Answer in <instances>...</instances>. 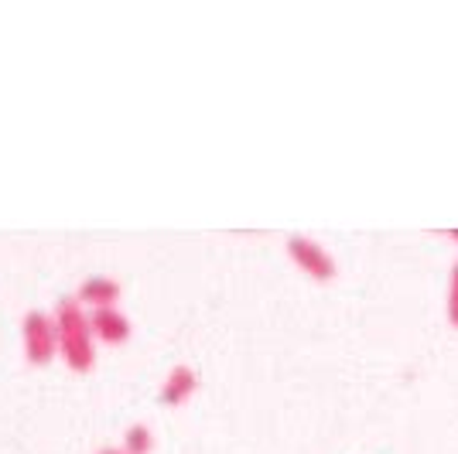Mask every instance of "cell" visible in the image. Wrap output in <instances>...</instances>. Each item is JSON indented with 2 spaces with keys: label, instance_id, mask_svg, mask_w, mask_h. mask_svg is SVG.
Returning <instances> with one entry per match:
<instances>
[{
  "label": "cell",
  "instance_id": "1",
  "mask_svg": "<svg viewBox=\"0 0 458 454\" xmlns=\"http://www.w3.org/2000/svg\"><path fill=\"white\" fill-rule=\"evenodd\" d=\"M58 324V356L72 373H89L96 366V335L89 324V311L76 298H62L55 304Z\"/></svg>",
  "mask_w": 458,
  "mask_h": 454
},
{
  "label": "cell",
  "instance_id": "2",
  "mask_svg": "<svg viewBox=\"0 0 458 454\" xmlns=\"http://www.w3.org/2000/svg\"><path fill=\"white\" fill-rule=\"evenodd\" d=\"M21 341H24V359L28 366H48L58 356V324L48 311H24L21 318Z\"/></svg>",
  "mask_w": 458,
  "mask_h": 454
},
{
  "label": "cell",
  "instance_id": "3",
  "mask_svg": "<svg viewBox=\"0 0 458 454\" xmlns=\"http://www.w3.org/2000/svg\"><path fill=\"white\" fill-rule=\"evenodd\" d=\"M284 249H287V256H291V264L298 266L305 277H311V281L328 284V281H335V277H339V264H335V256H332L318 240L305 236V232H291Z\"/></svg>",
  "mask_w": 458,
  "mask_h": 454
},
{
  "label": "cell",
  "instance_id": "4",
  "mask_svg": "<svg viewBox=\"0 0 458 454\" xmlns=\"http://www.w3.org/2000/svg\"><path fill=\"white\" fill-rule=\"evenodd\" d=\"M123 294L120 281L106 277V273H89L82 284L76 287V301L86 307V311H96V307H116Z\"/></svg>",
  "mask_w": 458,
  "mask_h": 454
},
{
  "label": "cell",
  "instance_id": "5",
  "mask_svg": "<svg viewBox=\"0 0 458 454\" xmlns=\"http://www.w3.org/2000/svg\"><path fill=\"white\" fill-rule=\"evenodd\" d=\"M195 390H199V373L191 366H185V362H178V366H172V373L165 376V383H161L157 399L165 407H182V403H189L195 397Z\"/></svg>",
  "mask_w": 458,
  "mask_h": 454
},
{
  "label": "cell",
  "instance_id": "6",
  "mask_svg": "<svg viewBox=\"0 0 458 454\" xmlns=\"http://www.w3.org/2000/svg\"><path fill=\"white\" fill-rule=\"evenodd\" d=\"M89 324H93V335L106 345H123V341L134 335L131 318L120 311V307H96L89 311Z\"/></svg>",
  "mask_w": 458,
  "mask_h": 454
},
{
  "label": "cell",
  "instance_id": "7",
  "mask_svg": "<svg viewBox=\"0 0 458 454\" xmlns=\"http://www.w3.org/2000/svg\"><path fill=\"white\" fill-rule=\"evenodd\" d=\"M127 454H151L154 451V431L148 424H131L123 431V444H120Z\"/></svg>",
  "mask_w": 458,
  "mask_h": 454
},
{
  "label": "cell",
  "instance_id": "8",
  "mask_svg": "<svg viewBox=\"0 0 458 454\" xmlns=\"http://www.w3.org/2000/svg\"><path fill=\"white\" fill-rule=\"evenodd\" d=\"M445 318L452 328H458V260L452 264V273H448V294H445Z\"/></svg>",
  "mask_w": 458,
  "mask_h": 454
},
{
  "label": "cell",
  "instance_id": "9",
  "mask_svg": "<svg viewBox=\"0 0 458 454\" xmlns=\"http://www.w3.org/2000/svg\"><path fill=\"white\" fill-rule=\"evenodd\" d=\"M96 454H127L123 448H114V444H106V448H99Z\"/></svg>",
  "mask_w": 458,
  "mask_h": 454
},
{
  "label": "cell",
  "instance_id": "10",
  "mask_svg": "<svg viewBox=\"0 0 458 454\" xmlns=\"http://www.w3.org/2000/svg\"><path fill=\"white\" fill-rule=\"evenodd\" d=\"M445 236H448V240H452V243L458 247V229H445Z\"/></svg>",
  "mask_w": 458,
  "mask_h": 454
}]
</instances>
